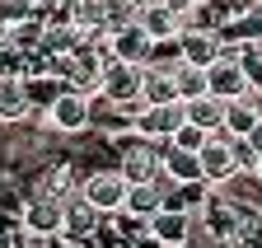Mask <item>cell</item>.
I'll list each match as a JSON object with an SVG mask.
<instances>
[{"mask_svg":"<svg viewBox=\"0 0 262 248\" xmlns=\"http://www.w3.org/2000/svg\"><path fill=\"white\" fill-rule=\"evenodd\" d=\"M117 169H122L126 183H150V178H159L164 173V145L159 141H145L136 131L117 136Z\"/></svg>","mask_w":262,"mask_h":248,"instance_id":"6da1fadb","label":"cell"},{"mask_svg":"<svg viewBox=\"0 0 262 248\" xmlns=\"http://www.w3.org/2000/svg\"><path fill=\"white\" fill-rule=\"evenodd\" d=\"M89 103L94 99H84L80 89L61 84L56 94H52V103H47V127L56 136H84L89 131Z\"/></svg>","mask_w":262,"mask_h":248,"instance_id":"7a4b0ae2","label":"cell"},{"mask_svg":"<svg viewBox=\"0 0 262 248\" xmlns=\"http://www.w3.org/2000/svg\"><path fill=\"white\" fill-rule=\"evenodd\" d=\"M80 197H84L94 211L117 215L122 201H126V178H122V169H117V164H108V169H89V173L80 178Z\"/></svg>","mask_w":262,"mask_h":248,"instance_id":"3957f363","label":"cell"},{"mask_svg":"<svg viewBox=\"0 0 262 248\" xmlns=\"http://www.w3.org/2000/svg\"><path fill=\"white\" fill-rule=\"evenodd\" d=\"M187 122V108H183V99H173V103H145L141 108V117L131 122V131L136 136H145V141H159V145H169L173 141V131Z\"/></svg>","mask_w":262,"mask_h":248,"instance_id":"277c9868","label":"cell"},{"mask_svg":"<svg viewBox=\"0 0 262 248\" xmlns=\"http://www.w3.org/2000/svg\"><path fill=\"white\" fill-rule=\"evenodd\" d=\"M103 220H108V215H103V211H94V206L75 192V197H66V206H61V239L84 248L98 230H103Z\"/></svg>","mask_w":262,"mask_h":248,"instance_id":"5b68a950","label":"cell"},{"mask_svg":"<svg viewBox=\"0 0 262 248\" xmlns=\"http://www.w3.org/2000/svg\"><path fill=\"white\" fill-rule=\"evenodd\" d=\"M248 89L253 84H248V75L239 66V52H220L206 66V94H215V99H244Z\"/></svg>","mask_w":262,"mask_h":248,"instance_id":"8992f818","label":"cell"},{"mask_svg":"<svg viewBox=\"0 0 262 248\" xmlns=\"http://www.w3.org/2000/svg\"><path fill=\"white\" fill-rule=\"evenodd\" d=\"M141 75H145V66H131V61H103V94L108 103H136L141 99Z\"/></svg>","mask_w":262,"mask_h":248,"instance_id":"52a82bcc","label":"cell"},{"mask_svg":"<svg viewBox=\"0 0 262 248\" xmlns=\"http://www.w3.org/2000/svg\"><path fill=\"white\" fill-rule=\"evenodd\" d=\"M145 234L155 239V243H164V248H183L187 239H196V220L187 211H155L150 220H145Z\"/></svg>","mask_w":262,"mask_h":248,"instance_id":"ba28073f","label":"cell"},{"mask_svg":"<svg viewBox=\"0 0 262 248\" xmlns=\"http://www.w3.org/2000/svg\"><path fill=\"white\" fill-rule=\"evenodd\" d=\"M61 206H66V201L33 192V197L24 201V211H19L24 234H52V239H61Z\"/></svg>","mask_w":262,"mask_h":248,"instance_id":"9c48e42d","label":"cell"},{"mask_svg":"<svg viewBox=\"0 0 262 248\" xmlns=\"http://www.w3.org/2000/svg\"><path fill=\"white\" fill-rule=\"evenodd\" d=\"M196 160H202V178L215 188V183H225L229 173H234V145H229V136H225V131H211V136H206V145L196 150Z\"/></svg>","mask_w":262,"mask_h":248,"instance_id":"30bf717a","label":"cell"},{"mask_svg":"<svg viewBox=\"0 0 262 248\" xmlns=\"http://www.w3.org/2000/svg\"><path fill=\"white\" fill-rule=\"evenodd\" d=\"M173 183L169 178H150V183H126V201H122V211L126 215H136V220H150V215L164 206V192H169Z\"/></svg>","mask_w":262,"mask_h":248,"instance_id":"8fae6325","label":"cell"},{"mask_svg":"<svg viewBox=\"0 0 262 248\" xmlns=\"http://www.w3.org/2000/svg\"><path fill=\"white\" fill-rule=\"evenodd\" d=\"M150 33L131 19V24H122V28H108V47H113V56L117 61H131V66H145V56H150Z\"/></svg>","mask_w":262,"mask_h":248,"instance_id":"7c38bea8","label":"cell"},{"mask_svg":"<svg viewBox=\"0 0 262 248\" xmlns=\"http://www.w3.org/2000/svg\"><path fill=\"white\" fill-rule=\"evenodd\" d=\"M215 192L225 201H234L239 211H262V183H257L253 169H234L225 183H215Z\"/></svg>","mask_w":262,"mask_h":248,"instance_id":"4fadbf2b","label":"cell"},{"mask_svg":"<svg viewBox=\"0 0 262 248\" xmlns=\"http://www.w3.org/2000/svg\"><path fill=\"white\" fill-rule=\"evenodd\" d=\"M33 99H28V84L24 80H0V127H19L28 117Z\"/></svg>","mask_w":262,"mask_h":248,"instance_id":"5bb4252c","label":"cell"},{"mask_svg":"<svg viewBox=\"0 0 262 248\" xmlns=\"http://www.w3.org/2000/svg\"><path fill=\"white\" fill-rule=\"evenodd\" d=\"M136 24L145 28L150 38H173V33H178V14H173L169 0H150V5H141Z\"/></svg>","mask_w":262,"mask_h":248,"instance_id":"9a60e30c","label":"cell"},{"mask_svg":"<svg viewBox=\"0 0 262 248\" xmlns=\"http://www.w3.org/2000/svg\"><path fill=\"white\" fill-rule=\"evenodd\" d=\"M220 52H225V42H220V33H211V28L183 33V61H192V66H211Z\"/></svg>","mask_w":262,"mask_h":248,"instance_id":"2e32d148","label":"cell"},{"mask_svg":"<svg viewBox=\"0 0 262 248\" xmlns=\"http://www.w3.org/2000/svg\"><path fill=\"white\" fill-rule=\"evenodd\" d=\"M0 38H5L10 47H19V52H38L42 47V19L38 14H24V19H14V24L0 28Z\"/></svg>","mask_w":262,"mask_h":248,"instance_id":"e0dca14e","label":"cell"},{"mask_svg":"<svg viewBox=\"0 0 262 248\" xmlns=\"http://www.w3.org/2000/svg\"><path fill=\"white\" fill-rule=\"evenodd\" d=\"M66 14L80 33H94V28H108V0H66Z\"/></svg>","mask_w":262,"mask_h":248,"instance_id":"ac0fdd59","label":"cell"},{"mask_svg":"<svg viewBox=\"0 0 262 248\" xmlns=\"http://www.w3.org/2000/svg\"><path fill=\"white\" fill-rule=\"evenodd\" d=\"M187 122L192 127H202V131H220V122H225V99L215 94H202V99H187Z\"/></svg>","mask_w":262,"mask_h":248,"instance_id":"d6986e66","label":"cell"},{"mask_svg":"<svg viewBox=\"0 0 262 248\" xmlns=\"http://www.w3.org/2000/svg\"><path fill=\"white\" fill-rule=\"evenodd\" d=\"M164 178H169V183H192V178H202V160H196L192 150L164 145Z\"/></svg>","mask_w":262,"mask_h":248,"instance_id":"ffe728a7","label":"cell"},{"mask_svg":"<svg viewBox=\"0 0 262 248\" xmlns=\"http://www.w3.org/2000/svg\"><path fill=\"white\" fill-rule=\"evenodd\" d=\"M253 127H257V112H253L248 94H244V99H225V122H220V131H225V136H248Z\"/></svg>","mask_w":262,"mask_h":248,"instance_id":"44dd1931","label":"cell"},{"mask_svg":"<svg viewBox=\"0 0 262 248\" xmlns=\"http://www.w3.org/2000/svg\"><path fill=\"white\" fill-rule=\"evenodd\" d=\"M80 42H84V33H80L75 24H42V52H52V56H71Z\"/></svg>","mask_w":262,"mask_h":248,"instance_id":"7402d4cb","label":"cell"},{"mask_svg":"<svg viewBox=\"0 0 262 248\" xmlns=\"http://www.w3.org/2000/svg\"><path fill=\"white\" fill-rule=\"evenodd\" d=\"M38 192H42V197L66 201V197H75V192H80V178H75V169H71V164H56V169H47V173H42Z\"/></svg>","mask_w":262,"mask_h":248,"instance_id":"603a6c76","label":"cell"},{"mask_svg":"<svg viewBox=\"0 0 262 248\" xmlns=\"http://www.w3.org/2000/svg\"><path fill=\"white\" fill-rule=\"evenodd\" d=\"M173 89H178V99H202L206 94V66H192V61H178L173 66Z\"/></svg>","mask_w":262,"mask_h":248,"instance_id":"cb8c5ba5","label":"cell"},{"mask_svg":"<svg viewBox=\"0 0 262 248\" xmlns=\"http://www.w3.org/2000/svg\"><path fill=\"white\" fill-rule=\"evenodd\" d=\"M141 99L145 103H173L178 99V89H173V71H150L141 75Z\"/></svg>","mask_w":262,"mask_h":248,"instance_id":"d4e9b609","label":"cell"},{"mask_svg":"<svg viewBox=\"0 0 262 248\" xmlns=\"http://www.w3.org/2000/svg\"><path fill=\"white\" fill-rule=\"evenodd\" d=\"M178 61H183V38H178V33H173V38H155V42H150V56H145V66H150V71H173Z\"/></svg>","mask_w":262,"mask_h":248,"instance_id":"484cf974","label":"cell"},{"mask_svg":"<svg viewBox=\"0 0 262 248\" xmlns=\"http://www.w3.org/2000/svg\"><path fill=\"white\" fill-rule=\"evenodd\" d=\"M24 61H28V52H19L0 38V80H24Z\"/></svg>","mask_w":262,"mask_h":248,"instance_id":"4316f807","label":"cell"},{"mask_svg":"<svg viewBox=\"0 0 262 248\" xmlns=\"http://www.w3.org/2000/svg\"><path fill=\"white\" fill-rule=\"evenodd\" d=\"M206 136H211V131H202V127H192V122H183V127L173 131V141H169V145H178V150H192V154H196V150L206 145Z\"/></svg>","mask_w":262,"mask_h":248,"instance_id":"83f0119b","label":"cell"},{"mask_svg":"<svg viewBox=\"0 0 262 248\" xmlns=\"http://www.w3.org/2000/svg\"><path fill=\"white\" fill-rule=\"evenodd\" d=\"M244 141H248V145H253V150H257V154H262V122H257V127H253V131H248V136H244Z\"/></svg>","mask_w":262,"mask_h":248,"instance_id":"f1b7e54d","label":"cell"},{"mask_svg":"<svg viewBox=\"0 0 262 248\" xmlns=\"http://www.w3.org/2000/svg\"><path fill=\"white\" fill-rule=\"evenodd\" d=\"M248 103H253V112H257V122H262V89H248Z\"/></svg>","mask_w":262,"mask_h":248,"instance_id":"f546056e","label":"cell"},{"mask_svg":"<svg viewBox=\"0 0 262 248\" xmlns=\"http://www.w3.org/2000/svg\"><path fill=\"white\" fill-rule=\"evenodd\" d=\"M0 248H24V243H19L14 234H5V230H0Z\"/></svg>","mask_w":262,"mask_h":248,"instance_id":"4dcf8cb0","label":"cell"},{"mask_svg":"<svg viewBox=\"0 0 262 248\" xmlns=\"http://www.w3.org/2000/svg\"><path fill=\"white\" fill-rule=\"evenodd\" d=\"M183 248H211V243H206V239H187Z\"/></svg>","mask_w":262,"mask_h":248,"instance_id":"1f68e13d","label":"cell"},{"mask_svg":"<svg viewBox=\"0 0 262 248\" xmlns=\"http://www.w3.org/2000/svg\"><path fill=\"white\" fill-rule=\"evenodd\" d=\"M33 5H66V0H33Z\"/></svg>","mask_w":262,"mask_h":248,"instance_id":"d6a6232c","label":"cell"},{"mask_svg":"<svg viewBox=\"0 0 262 248\" xmlns=\"http://www.w3.org/2000/svg\"><path fill=\"white\" fill-rule=\"evenodd\" d=\"M253 173H257V183H262V160H257V164H253Z\"/></svg>","mask_w":262,"mask_h":248,"instance_id":"836d02e7","label":"cell"},{"mask_svg":"<svg viewBox=\"0 0 262 248\" xmlns=\"http://www.w3.org/2000/svg\"><path fill=\"white\" fill-rule=\"evenodd\" d=\"M257 5H262V0H257Z\"/></svg>","mask_w":262,"mask_h":248,"instance_id":"e575fe53","label":"cell"},{"mask_svg":"<svg viewBox=\"0 0 262 248\" xmlns=\"http://www.w3.org/2000/svg\"><path fill=\"white\" fill-rule=\"evenodd\" d=\"M257 89H262V84H257Z\"/></svg>","mask_w":262,"mask_h":248,"instance_id":"d590c367","label":"cell"}]
</instances>
